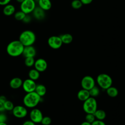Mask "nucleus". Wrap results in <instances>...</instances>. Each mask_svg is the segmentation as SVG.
Masks as SVG:
<instances>
[{"label":"nucleus","instance_id":"0eeeda50","mask_svg":"<svg viewBox=\"0 0 125 125\" xmlns=\"http://www.w3.org/2000/svg\"><path fill=\"white\" fill-rule=\"evenodd\" d=\"M81 84L82 88L89 90L95 85V81L92 76L87 75L82 78Z\"/></svg>","mask_w":125,"mask_h":125},{"label":"nucleus","instance_id":"f704fd0d","mask_svg":"<svg viewBox=\"0 0 125 125\" xmlns=\"http://www.w3.org/2000/svg\"><path fill=\"white\" fill-rule=\"evenodd\" d=\"M22 125H36V124L31 121V120H28L25 121Z\"/></svg>","mask_w":125,"mask_h":125},{"label":"nucleus","instance_id":"bb28decb","mask_svg":"<svg viewBox=\"0 0 125 125\" xmlns=\"http://www.w3.org/2000/svg\"><path fill=\"white\" fill-rule=\"evenodd\" d=\"M35 62L34 57L25 58L24 64L27 67H31L34 65Z\"/></svg>","mask_w":125,"mask_h":125},{"label":"nucleus","instance_id":"4468645a","mask_svg":"<svg viewBox=\"0 0 125 125\" xmlns=\"http://www.w3.org/2000/svg\"><path fill=\"white\" fill-rule=\"evenodd\" d=\"M44 11V10L42 9L39 6L36 7L32 12L33 15L36 19L38 20H42L45 17V13Z\"/></svg>","mask_w":125,"mask_h":125},{"label":"nucleus","instance_id":"473e14b6","mask_svg":"<svg viewBox=\"0 0 125 125\" xmlns=\"http://www.w3.org/2000/svg\"><path fill=\"white\" fill-rule=\"evenodd\" d=\"M31 17L29 15H28V14H26L22 21L24 23H28L31 21Z\"/></svg>","mask_w":125,"mask_h":125},{"label":"nucleus","instance_id":"6ab92c4d","mask_svg":"<svg viewBox=\"0 0 125 125\" xmlns=\"http://www.w3.org/2000/svg\"><path fill=\"white\" fill-rule=\"evenodd\" d=\"M61 38L62 43L64 44H69L70 43L73 39V36L71 34L69 33L63 34L59 36Z\"/></svg>","mask_w":125,"mask_h":125},{"label":"nucleus","instance_id":"39448f33","mask_svg":"<svg viewBox=\"0 0 125 125\" xmlns=\"http://www.w3.org/2000/svg\"><path fill=\"white\" fill-rule=\"evenodd\" d=\"M83 108L86 113H94L97 109V103L95 98L90 97L83 102Z\"/></svg>","mask_w":125,"mask_h":125},{"label":"nucleus","instance_id":"a19ab883","mask_svg":"<svg viewBox=\"0 0 125 125\" xmlns=\"http://www.w3.org/2000/svg\"><path fill=\"white\" fill-rule=\"evenodd\" d=\"M0 125H7V124L4 122V123H0Z\"/></svg>","mask_w":125,"mask_h":125},{"label":"nucleus","instance_id":"412c9836","mask_svg":"<svg viewBox=\"0 0 125 125\" xmlns=\"http://www.w3.org/2000/svg\"><path fill=\"white\" fill-rule=\"evenodd\" d=\"M40 76V72L36 70L35 68L30 70V71L28 72L29 78L35 81L39 78Z\"/></svg>","mask_w":125,"mask_h":125},{"label":"nucleus","instance_id":"f3484780","mask_svg":"<svg viewBox=\"0 0 125 125\" xmlns=\"http://www.w3.org/2000/svg\"><path fill=\"white\" fill-rule=\"evenodd\" d=\"M90 97L89 91L83 88L80 90L77 93L78 99L83 102H84Z\"/></svg>","mask_w":125,"mask_h":125},{"label":"nucleus","instance_id":"2eb2a0df","mask_svg":"<svg viewBox=\"0 0 125 125\" xmlns=\"http://www.w3.org/2000/svg\"><path fill=\"white\" fill-rule=\"evenodd\" d=\"M23 81L19 77H15L12 78L9 83V85L11 88L14 89L19 88L22 86Z\"/></svg>","mask_w":125,"mask_h":125},{"label":"nucleus","instance_id":"1a4fd4ad","mask_svg":"<svg viewBox=\"0 0 125 125\" xmlns=\"http://www.w3.org/2000/svg\"><path fill=\"white\" fill-rule=\"evenodd\" d=\"M12 112L14 116L17 118H23L26 117L27 114L26 108L25 106L20 105L14 106Z\"/></svg>","mask_w":125,"mask_h":125},{"label":"nucleus","instance_id":"a211bd4d","mask_svg":"<svg viewBox=\"0 0 125 125\" xmlns=\"http://www.w3.org/2000/svg\"><path fill=\"white\" fill-rule=\"evenodd\" d=\"M15 6L11 4H8L4 6L3 9V13L5 16H9L15 13Z\"/></svg>","mask_w":125,"mask_h":125},{"label":"nucleus","instance_id":"6e6552de","mask_svg":"<svg viewBox=\"0 0 125 125\" xmlns=\"http://www.w3.org/2000/svg\"><path fill=\"white\" fill-rule=\"evenodd\" d=\"M47 43L49 47L53 49L60 48L62 44V42L59 36H52L50 37L48 39Z\"/></svg>","mask_w":125,"mask_h":125},{"label":"nucleus","instance_id":"ddd939ff","mask_svg":"<svg viewBox=\"0 0 125 125\" xmlns=\"http://www.w3.org/2000/svg\"><path fill=\"white\" fill-rule=\"evenodd\" d=\"M22 55L25 57H34L36 55V50L33 45L26 46L24 47Z\"/></svg>","mask_w":125,"mask_h":125},{"label":"nucleus","instance_id":"423d86ee","mask_svg":"<svg viewBox=\"0 0 125 125\" xmlns=\"http://www.w3.org/2000/svg\"><path fill=\"white\" fill-rule=\"evenodd\" d=\"M36 7L35 0H24L20 5L21 10L26 14L32 13Z\"/></svg>","mask_w":125,"mask_h":125},{"label":"nucleus","instance_id":"cd10ccee","mask_svg":"<svg viewBox=\"0 0 125 125\" xmlns=\"http://www.w3.org/2000/svg\"><path fill=\"white\" fill-rule=\"evenodd\" d=\"M3 104H4V107L5 110L12 111L14 107L13 103L11 101L7 100L5 101V102Z\"/></svg>","mask_w":125,"mask_h":125},{"label":"nucleus","instance_id":"f03ea898","mask_svg":"<svg viewBox=\"0 0 125 125\" xmlns=\"http://www.w3.org/2000/svg\"><path fill=\"white\" fill-rule=\"evenodd\" d=\"M41 97L35 91L26 93L23 99V103L25 107L34 108L41 102Z\"/></svg>","mask_w":125,"mask_h":125},{"label":"nucleus","instance_id":"9d476101","mask_svg":"<svg viewBox=\"0 0 125 125\" xmlns=\"http://www.w3.org/2000/svg\"><path fill=\"white\" fill-rule=\"evenodd\" d=\"M29 117L31 121L35 124H38L41 122L43 118V115L39 109L33 108L30 112Z\"/></svg>","mask_w":125,"mask_h":125},{"label":"nucleus","instance_id":"7c9ffc66","mask_svg":"<svg viewBox=\"0 0 125 125\" xmlns=\"http://www.w3.org/2000/svg\"><path fill=\"white\" fill-rule=\"evenodd\" d=\"M91 125H106L103 120H99L96 119L92 123Z\"/></svg>","mask_w":125,"mask_h":125},{"label":"nucleus","instance_id":"c85d7f7f","mask_svg":"<svg viewBox=\"0 0 125 125\" xmlns=\"http://www.w3.org/2000/svg\"><path fill=\"white\" fill-rule=\"evenodd\" d=\"M85 121L91 124L95 120V117L93 113H86V115L85 117Z\"/></svg>","mask_w":125,"mask_h":125},{"label":"nucleus","instance_id":"4c0bfd02","mask_svg":"<svg viewBox=\"0 0 125 125\" xmlns=\"http://www.w3.org/2000/svg\"><path fill=\"white\" fill-rule=\"evenodd\" d=\"M5 108L4 107L3 103L0 102V112H2L5 111Z\"/></svg>","mask_w":125,"mask_h":125},{"label":"nucleus","instance_id":"393cba45","mask_svg":"<svg viewBox=\"0 0 125 125\" xmlns=\"http://www.w3.org/2000/svg\"><path fill=\"white\" fill-rule=\"evenodd\" d=\"M83 3L80 0H73L71 3V7L75 9H79L83 6Z\"/></svg>","mask_w":125,"mask_h":125},{"label":"nucleus","instance_id":"58836bf2","mask_svg":"<svg viewBox=\"0 0 125 125\" xmlns=\"http://www.w3.org/2000/svg\"><path fill=\"white\" fill-rule=\"evenodd\" d=\"M80 125H91V124L86 122V121H84L83 122H82Z\"/></svg>","mask_w":125,"mask_h":125},{"label":"nucleus","instance_id":"f8f14e48","mask_svg":"<svg viewBox=\"0 0 125 125\" xmlns=\"http://www.w3.org/2000/svg\"><path fill=\"white\" fill-rule=\"evenodd\" d=\"M34 66L36 70L40 72H42L46 70L47 69V63L44 59L42 58H39L35 61Z\"/></svg>","mask_w":125,"mask_h":125},{"label":"nucleus","instance_id":"b1692460","mask_svg":"<svg viewBox=\"0 0 125 125\" xmlns=\"http://www.w3.org/2000/svg\"><path fill=\"white\" fill-rule=\"evenodd\" d=\"M88 91H89L90 97H92L93 98L97 97L99 95L100 92L99 88L96 85L93 86L92 88H91Z\"/></svg>","mask_w":125,"mask_h":125},{"label":"nucleus","instance_id":"7ed1b4c3","mask_svg":"<svg viewBox=\"0 0 125 125\" xmlns=\"http://www.w3.org/2000/svg\"><path fill=\"white\" fill-rule=\"evenodd\" d=\"M36 40V36L34 32L30 30L22 31L19 36V40L24 46L33 45Z\"/></svg>","mask_w":125,"mask_h":125},{"label":"nucleus","instance_id":"c9c22d12","mask_svg":"<svg viewBox=\"0 0 125 125\" xmlns=\"http://www.w3.org/2000/svg\"><path fill=\"white\" fill-rule=\"evenodd\" d=\"M80 0L82 2L83 4H84V5L89 4L93 1V0Z\"/></svg>","mask_w":125,"mask_h":125},{"label":"nucleus","instance_id":"f257e3e1","mask_svg":"<svg viewBox=\"0 0 125 125\" xmlns=\"http://www.w3.org/2000/svg\"><path fill=\"white\" fill-rule=\"evenodd\" d=\"M24 47L23 45L19 40H15L8 44L6 50L9 56L16 57L22 55Z\"/></svg>","mask_w":125,"mask_h":125},{"label":"nucleus","instance_id":"2f4dec72","mask_svg":"<svg viewBox=\"0 0 125 125\" xmlns=\"http://www.w3.org/2000/svg\"><path fill=\"white\" fill-rule=\"evenodd\" d=\"M7 118L5 114L0 113V123H4L7 121Z\"/></svg>","mask_w":125,"mask_h":125},{"label":"nucleus","instance_id":"20e7f679","mask_svg":"<svg viewBox=\"0 0 125 125\" xmlns=\"http://www.w3.org/2000/svg\"><path fill=\"white\" fill-rule=\"evenodd\" d=\"M96 82L101 88L105 90L112 86L113 82L111 77L105 73H101L98 75L96 78Z\"/></svg>","mask_w":125,"mask_h":125},{"label":"nucleus","instance_id":"e433bc0d","mask_svg":"<svg viewBox=\"0 0 125 125\" xmlns=\"http://www.w3.org/2000/svg\"><path fill=\"white\" fill-rule=\"evenodd\" d=\"M6 100H7V99H6V98L5 96H3V95L0 96V102L4 104Z\"/></svg>","mask_w":125,"mask_h":125},{"label":"nucleus","instance_id":"dca6fc26","mask_svg":"<svg viewBox=\"0 0 125 125\" xmlns=\"http://www.w3.org/2000/svg\"><path fill=\"white\" fill-rule=\"evenodd\" d=\"M39 6L44 11L50 10L52 7V3L50 0H38Z\"/></svg>","mask_w":125,"mask_h":125},{"label":"nucleus","instance_id":"aec40b11","mask_svg":"<svg viewBox=\"0 0 125 125\" xmlns=\"http://www.w3.org/2000/svg\"><path fill=\"white\" fill-rule=\"evenodd\" d=\"M35 92L41 97L44 96L46 93V87L42 84H37Z\"/></svg>","mask_w":125,"mask_h":125},{"label":"nucleus","instance_id":"9b49d317","mask_svg":"<svg viewBox=\"0 0 125 125\" xmlns=\"http://www.w3.org/2000/svg\"><path fill=\"white\" fill-rule=\"evenodd\" d=\"M36 85L35 81L29 78L23 81L21 86L25 92L29 93L35 91Z\"/></svg>","mask_w":125,"mask_h":125},{"label":"nucleus","instance_id":"c756f323","mask_svg":"<svg viewBox=\"0 0 125 125\" xmlns=\"http://www.w3.org/2000/svg\"><path fill=\"white\" fill-rule=\"evenodd\" d=\"M51 119L48 116L43 117L42 121L41 124L43 125H49L51 123Z\"/></svg>","mask_w":125,"mask_h":125},{"label":"nucleus","instance_id":"72a5a7b5","mask_svg":"<svg viewBox=\"0 0 125 125\" xmlns=\"http://www.w3.org/2000/svg\"><path fill=\"white\" fill-rule=\"evenodd\" d=\"M11 0H0V5L5 6L10 3Z\"/></svg>","mask_w":125,"mask_h":125},{"label":"nucleus","instance_id":"5701e85b","mask_svg":"<svg viewBox=\"0 0 125 125\" xmlns=\"http://www.w3.org/2000/svg\"><path fill=\"white\" fill-rule=\"evenodd\" d=\"M106 91L108 96L112 98L116 97L118 94V90L117 88L112 86L106 89Z\"/></svg>","mask_w":125,"mask_h":125},{"label":"nucleus","instance_id":"a878e982","mask_svg":"<svg viewBox=\"0 0 125 125\" xmlns=\"http://www.w3.org/2000/svg\"><path fill=\"white\" fill-rule=\"evenodd\" d=\"M26 15L23 12L20 10L15 13L14 18L17 21H22Z\"/></svg>","mask_w":125,"mask_h":125},{"label":"nucleus","instance_id":"ea45409f","mask_svg":"<svg viewBox=\"0 0 125 125\" xmlns=\"http://www.w3.org/2000/svg\"><path fill=\"white\" fill-rule=\"evenodd\" d=\"M24 0H16V1H17V2H18L20 3H21V2H22Z\"/></svg>","mask_w":125,"mask_h":125},{"label":"nucleus","instance_id":"4be33fe9","mask_svg":"<svg viewBox=\"0 0 125 125\" xmlns=\"http://www.w3.org/2000/svg\"><path fill=\"white\" fill-rule=\"evenodd\" d=\"M93 114L97 120H104L106 117V113L102 109H97Z\"/></svg>","mask_w":125,"mask_h":125}]
</instances>
